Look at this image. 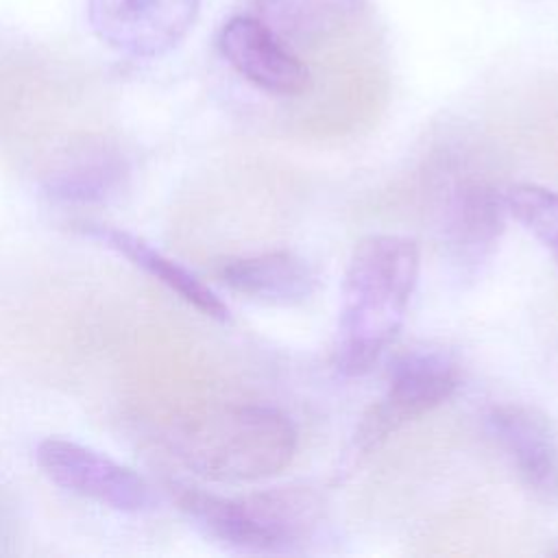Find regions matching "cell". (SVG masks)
<instances>
[{
    "mask_svg": "<svg viewBox=\"0 0 558 558\" xmlns=\"http://www.w3.org/2000/svg\"><path fill=\"white\" fill-rule=\"evenodd\" d=\"M421 270L418 244L399 233L362 238L347 264L333 340V364L366 375L403 327Z\"/></svg>",
    "mask_w": 558,
    "mask_h": 558,
    "instance_id": "1",
    "label": "cell"
},
{
    "mask_svg": "<svg viewBox=\"0 0 558 558\" xmlns=\"http://www.w3.org/2000/svg\"><path fill=\"white\" fill-rule=\"evenodd\" d=\"M296 429L270 405H235L209 416L196 432L192 462L225 482H255L283 471L296 453Z\"/></svg>",
    "mask_w": 558,
    "mask_h": 558,
    "instance_id": "2",
    "label": "cell"
},
{
    "mask_svg": "<svg viewBox=\"0 0 558 558\" xmlns=\"http://www.w3.org/2000/svg\"><path fill=\"white\" fill-rule=\"evenodd\" d=\"M460 386V368L436 349L403 353L390 368L381 397L364 412L355 429V447L371 451L403 425L449 401Z\"/></svg>",
    "mask_w": 558,
    "mask_h": 558,
    "instance_id": "3",
    "label": "cell"
},
{
    "mask_svg": "<svg viewBox=\"0 0 558 558\" xmlns=\"http://www.w3.org/2000/svg\"><path fill=\"white\" fill-rule=\"evenodd\" d=\"M201 0H87L94 35L120 54L155 59L192 31Z\"/></svg>",
    "mask_w": 558,
    "mask_h": 558,
    "instance_id": "4",
    "label": "cell"
},
{
    "mask_svg": "<svg viewBox=\"0 0 558 558\" xmlns=\"http://www.w3.org/2000/svg\"><path fill=\"white\" fill-rule=\"evenodd\" d=\"M44 475L85 499L120 512H144L155 506L150 484L113 458L65 438H46L35 449Z\"/></svg>",
    "mask_w": 558,
    "mask_h": 558,
    "instance_id": "5",
    "label": "cell"
},
{
    "mask_svg": "<svg viewBox=\"0 0 558 558\" xmlns=\"http://www.w3.org/2000/svg\"><path fill=\"white\" fill-rule=\"evenodd\" d=\"M216 46L222 59L264 94L296 98L312 87L310 68L294 48L251 13H235L225 20Z\"/></svg>",
    "mask_w": 558,
    "mask_h": 558,
    "instance_id": "6",
    "label": "cell"
},
{
    "mask_svg": "<svg viewBox=\"0 0 558 558\" xmlns=\"http://www.w3.org/2000/svg\"><path fill=\"white\" fill-rule=\"evenodd\" d=\"M506 198L499 187L480 177L453 181L440 207V240L451 262L475 270L497 248L506 227Z\"/></svg>",
    "mask_w": 558,
    "mask_h": 558,
    "instance_id": "7",
    "label": "cell"
},
{
    "mask_svg": "<svg viewBox=\"0 0 558 558\" xmlns=\"http://www.w3.org/2000/svg\"><path fill=\"white\" fill-rule=\"evenodd\" d=\"M486 427L523 488L538 501H558V436L551 421L534 405L508 401L490 408Z\"/></svg>",
    "mask_w": 558,
    "mask_h": 558,
    "instance_id": "8",
    "label": "cell"
},
{
    "mask_svg": "<svg viewBox=\"0 0 558 558\" xmlns=\"http://www.w3.org/2000/svg\"><path fill=\"white\" fill-rule=\"evenodd\" d=\"M218 279L235 294L272 307L303 305L318 286L316 270L301 255L283 248L225 259Z\"/></svg>",
    "mask_w": 558,
    "mask_h": 558,
    "instance_id": "9",
    "label": "cell"
},
{
    "mask_svg": "<svg viewBox=\"0 0 558 558\" xmlns=\"http://www.w3.org/2000/svg\"><path fill=\"white\" fill-rule=\"evenodd\" d=\"M248 13L275 31L290 48H314L336 39L368 11V0H246Z\"/></svg>",
    "mask_w": 558,
    "mask_h": 558,
    "instance_id": "10",
    "label": "cell"
},
{
    "mask_svg": "<svg viewBox=\"0 0 558 558\" xmlns=\"http://www.w3.org/2000/svg\"><path fill=\"white\" fill-rule=\"evenodd\" d=\"M81 231L87 238L100 242L102 246L116 251L118 255L129 259L133 266L148 272L153 279L163 283L170 292H174L181 301H185L201 314H205L214 320L229 318V307L209 286H205L194 272H190L179 262H174L168 255H163L161 251L153 248L146 240H142L124 229H116V227H107V225H83Z\"/></svg>",
    "mask_w": 558,
    "mask_h": 558,
    "instance_id": "11",
    "label": "cell"
},
{
    "mask_svg": "<svg viewBox=\"0 0 558 558\" xmlns=\"http://www.w3.org/2000/svg\"><path fill=\"white\" fill-rule=\"evenodd\" d=\"M126 172L120 148L107 142H83L46 172L44 187L48 196L61 203H100L120 190Z\"/></svg>",
    "mask_w": 558,
    "mask_h": 558,
    "instance_id": "12",
    "label": "cell"
},
{
    "mask_svg": "<svg viewBox=\"0 0 558 558\" xmlns=\"http://www.w3.org/2000/svg\"><path fill=\"white\" fill-rule=\"evenodd\" d=\"M508 216L558 257V192L536 185L517 183L504 192Z\"/></svg>",
    "mask_w": 558,
    "mask_h": 558,
    "instance_id": "13",
    "label": "cell"
}]
</instances>
